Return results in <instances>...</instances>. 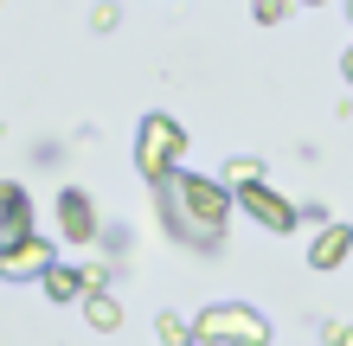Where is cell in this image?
Segmentation results:
<instances>
[{
	"label": "cell",
	"mask_w": 353,
	"mask_h": 346,
	"mask_svg": "<svg viewBox=\"0 0 353 346\" xmlns=\"http://www.w3.org/2000/svg\"><path fill=\"white\" fill-rule=\"evenodd\" d=\"M161 206H168V225L186 237V244H212L225 237V212H232V199H225L219 180H199V173H168L161 180Z\"/></svg>",
	"instance_id": "6da1fadb"
},
{
	"label": "cell",
	"mask_w": 353,
	"mask_h": 346,
	"mask_svg": "<svg viewBox=\"0 0 353 346\" xmlns=\"http://www.w3.org/2000/svg\"><path fill=\"white\" fill-rule=\"evenodd\" d=\"M263 340H270V321L244 301L199 308V321H193V346H263Z\"/></svg>",
	"instance_id": "7a4b0ae2"
},
{
	"label": "cell",
	"mask_w": 353,
	"mask_h": 346,
	"mask_svg": "<svg viewBox=\"0 0 353 346\" xmlns=\"http://www.w3.org/2000/svg\"><path fill=\"white\" fill-rule=\"evenodd\" d=\"M180 154H186V129L174 116H148L141 122V135H135V167L154 180H168V173H180Z\"/></svg>",
	"instance_id": "3957f363"
},
{
	"label": "cell",
	"mask_w": 353,
	"mask_h": 346,
	"mask_svg": "<svg viewBox=\"0 0 353 346\" xmlns=\"http://www.w3.org/2000/svg\"><path fill=\"white\" fill-rule=\"evenodd\" d=\"M238 206L251 212L263 231H296V206H289L283 193H270V186H244V193H238Z\"/></svg>",
	"instance_id": "277c9868"
},
{
	"label": "cell",
	"mask_w": 353,
	"mask_h": 346,
	"mask_svg": "<svg viewBox=\"0 0 353 346\" xmlns=\"http://www.w3.org/2000/svg\"><path fill=\"white\" fill-rule=\"evenodd\" d=\"M26 237H32V206H26V193L13 180H0V250H13Z\"/></svg>",
	"instance_id": "5b68a950"
},
{
	"label": "cell",
	"mask_w": 353,
	"mask_h": 346,
	"mask_svg": "<svg viewBox=\"0 0 353 346\" xmlns=\"http://www.w3.org/2000/svg\"><path fill=\"white\" fill-rule=\"evenodd\" d=\"M58 225H65V237L71 244H90L97 237V206H90V193H65V199H58Z\"/></svg>",
	"instance_id": "8992f818"
},
{
	"label": "cell",
	"mask_w": 353,
	"mask_h": 346,
	"mask_svg": "<svg viewBox=\"0 0 353 346\" xmlns=\"http://www.w3.org/2000/svg\"><path fill=\"white\" fill-rule=\"evenodd\" d=\"M52 270V244L46 237H26L13 250H0V276H46Z\"/></svg>",
	"instance_id": "52a82bcc"
},
{
	"label": "cell",
	"mask_w": 353,
	"mask_h": 346,
	"mask_svg": "<svg viewBox=\"0 0 353 346\" xmlns=\"http://www.w3.org/2000/svg\"><path fill=\"white\" fill-rule=\"evenodd\" d=\"M347 250H353V225H327L315 244H308V263H315V270H334Z\"/></svg>",
	"instance_id": "ba28073f"
},
{
	"label": "cell",
	"mask_w": 353,
	"mask_h": 346,
	"mask_svg": "<svg viewBox=\"0 0 353 346\" xmlns=\"http://www.w3.org/2000/svg\"><path fill=\"white\" fill-rule=\"evenodd\" d=\"M84 321H90L97 334H116V327H122V308H116V295H110V289H90V295H84Z\"/></svg>",
	"instance_id": "9c48e42d"
},
{
	"label": "cell",
	"mask_w": 353,
	"mask_h": 346,
	"mask_svg": "<svg viewBox=\"0 0 353 346\" xmlns=\"http://www.w3.org/2000/svg\"><path fill=\"white\" fill-rule=\"evenodd\" d=\"M46 295H52V301H71V295H90V282H84V270L52 263V270H46Z\"/></svg>",
	"instance_id": "30bf717a"
},
{
	"label": "cell",
	"mask_w": 353,
	"mask_h": 346,
	"mask_svg": "<svg viewBox=\"0 0 353 346\" xmlns=\"http://www.w3.org/2000/svg\"><path fill=\"white\" fill-rule=\"evenodd\" d=\"M225 180L244 193V186H263V160L257 154H238V160H225Z\"/></svg>",
	"instance_id": "8fae6325"
},
{
	"label": "cell",
	"mask_w": 353,
	"mask_h": 346,
	"mask_svg": "<svg viewBox=\"0 0 353 346\" xmlns=\"http://www.w3.org/2000/svg\"><path fill=\"white\" fill-rule=\"evenodd\" d=\"M154 327H161V346H193V321H180V314H161Z\"/></svg>",
	"instance_id": "7c38bea8"
},
{
	"label": "cell",
	"mask_w": 353,
	"mask_h": 346,
	"mask_svg": "<svg viewBox=\"0 0 353 346\" xmlns=\"http://www.w3.org/2000/svg\"><path fill=\"white\" fill-rule=\"evenodd\" d=\"M289 7H296V0H251V13L263 19V26H276V19H283Z\"/></svg>",
	"instance_id": "4fadbf2b"
},
{
	"label": "cell",
	"mask_w": 353,
	"mask_h": 346,
	"mask_svg": "<svg viewBox=\"0 0 353 346\" xmlns=\"http://www.w3.org/2000/svg\"><path fill=\"white\" fill-rule=\"evenodd\" d=\"M321 340H327V346H353V321H327Z\"/></svg>",
	"instance_id": "5bb4252c"
},
{
	"label": "cell",
	"mask_w": 353,
	"mask_h": 346,
	"mask_svg": "<svg viewBox=\"0 0 353 346\" xmlns=\"http://www.w3.org/2000/svg\"><path fill=\"white\" fill-rule=\"evenodd\" d=\"M347 84H353V45H347Z\"/></svg>",
	"instance_id": "9a60e30c"
},
{
	"label": "cell",
	"mask_w": 353,
	"mask_h": 346,
	"mask_svg": "<svg viewBox=\"0 0 353 346\" xmlns=\"http://www.w3.org/2000/svg\"><path fill=\"white\" fill-rule=\"evenodd\" d=\"M347 19H353V0H347Z\"/></svg>",
	"instance_id": "2e32d148"
},
{
	"label": "cell",
	"mask_w": 353,
	"mask_h": 346,
	"mask_svg": "<svg viewBox=\"0 0 353 346\" xmlns=\"http://www.w3.org/2000/svg\"><path fill=\"white\" fill-rule=\"evenodd\" d=\"M308 7H315V0H308Z\"/></svg>",
	"instance_id": "e0dca14e"
}]
</instances>
